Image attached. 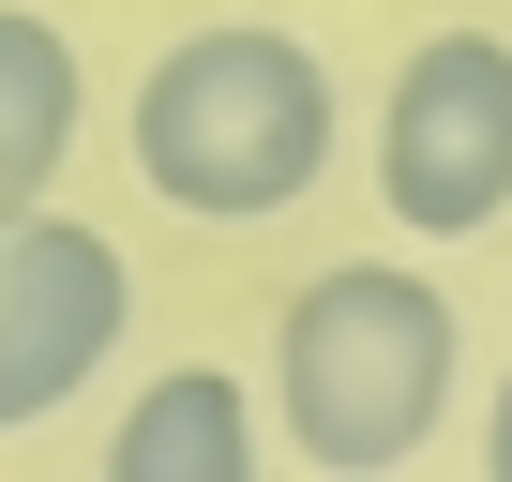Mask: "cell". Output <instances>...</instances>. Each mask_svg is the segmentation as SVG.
<instances>
[{"instance_id": "cell-1", "label": "cell", "mask_w": 512, "mask_h": 482, "mask_svg": "<svg viewBox=\"0 0 512 482\" xmlns=\"http://www.w3.org/2000/svg\"><path fill=\"white\" fill-rule=\"evenodd\" d=\"M121 151H136V181H151L166 211H196V226H272V211H302V196L332 181V76H317L302 31H256V16L181 31V46L136 76Z\"/></svg>"}, {"instance_id": "cell-2", "label": "cell", "mask_w": 512, "mask_h": 482, "mask_svg": "<svg viewBox=\"0 0 512 482\" xmlns=\"http://www.w3.org/2000/svg\"><path fill=\"white\" fill-rule=\"evenodd\" d=\"M452 302L407 272V257H332L287 332H272V392H287V452L332 467V482H377V467H422L437 422H452Z\"/></svg>"}, {"instance_id": "cell-3", "label": "cell", "mask_w": 512, "mask_h": 482, "mask_svg": "<svg viewBox=\"0 0 512 482\" xmlns=\"http://www.w3.org/2000/svg\"><path fill=\"white\" fill-rule=\"evenodd\" d=\"M377 196L407 241H482L512 211V46L497 31H422L392 106H377Z\"/></svg>"}, {"instance_id": "cell-4", "label": "cell", "mask_w": 512, "mask_h": 482, "mask_svg": "<svg viewBox=\"0 0 512 482\" xmlns=\"http://www.w3.org/2000/svg\"><path fill=\"white\" fill-rule=\"evenodd\" d=\"M121 332H136L121 241L76 226V211H0V437H31L46 407H76Z\"/></svg>"}, {"instance_id": "cell-5", "label": "cell", "mask_w": 512, "mask_h": 482, "mask_svg": "<svg viewBox=\"0 0 512 482\" xmlns=\"http://www.w3.org/2000/svg\"><path fill=\"white\" fill-rule=\"evenodd\" d=\"M106 482H256V392L226 362H181L121 407L106 437Z\"/></svg>"}, {"instance_id": "cell-6", "label": "cell", "mask_w": 512, "mask_h": 482, "mask_svg": "<svg viewBox=\"0 0 512 482\" xmlns=\"http://www.w3.org/2000/svg\"><path fill=\"white\" fill-rule=\"evenodd\" d=\"M76 121H91V76H76V46H61L46 16H16V0H0V211L61 181Z\"/></svg>"}, {"instance_id": "cell-7", "label": "cell", "mask_w": 512, "mask_h": 482, "mask_svg": "<svg viewBox=\"0 0 512 482\" xmlns=\"http://www.w3.org/2000/svg\"><path fill=\"white\" fill-rule=\"evenodd\" d=\"M482 452H497V482H512V377H497V422H482Z\"/></svg>"}]
</instances>
